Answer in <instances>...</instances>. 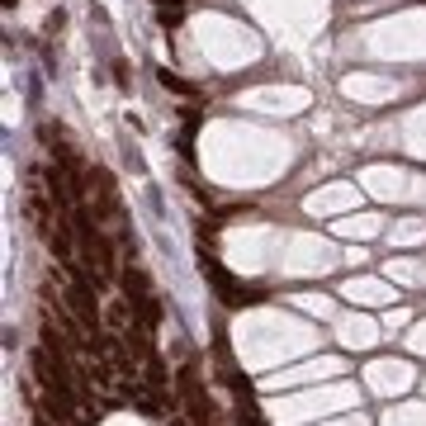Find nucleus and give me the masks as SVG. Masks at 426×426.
<instances>
[{"mask_svg": "<svg viewBox=\"0 0 426 426\" xmlns=\"http://www.w3.org/2000/svg\"><path fill=\"white\" fill-rule=\"evenodd\" d=\"M90 189H95V218H119V189L105 166H90Z\"/></svg>", "mask_w": 426, "mask_h": 426, "instance_id": "f257e3e1", "label": "nucleus"}, {"mask_svg": "<svg viewBox=\"0 0 426 426\" xmlns=\"http://www.w3.org/2000/svg\"><path fill=\"white\" fill-rule=\"evenodd\" d=\"M185 19V0H157V24L161 28H176Z\"/></svg>", "mask_w": 426, "mask_h": 426, "instance_id": "f03ea898", "label": "nucleus"}, {"mask_svg": "<svg viewBox=\"0 0 426 426\" xmlns=\"http://www.w3.org/2000/svg\"><path fill=\"white\" fill-rule=\"evenodd\" d=\"M157 76H161V85H166V90H176V95H199V90H194L189 80H180V76H176V71H171V67H161Z\"/></svg>", "mask_w": 426, "mask_h": 426, "instance_id": "7ed1b4c3", "label": "nucleus"}, {"mask_svg": "<svg viewBox=\"0 0 426 426\" xmlns=\"http://www.w3.org/2000/svg\"><path fill=\"white\" fill-rule=\"evenodd\" d=\"M407 384V370L402 365H389V370H379V389H402Z\"/></svg>", "mask_w": 426, "mask_h": 426, "instance_id": "20e7f679", "label": "nucleus"}]
</instances>
